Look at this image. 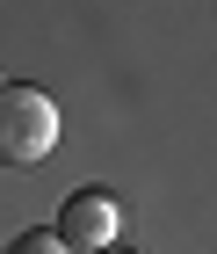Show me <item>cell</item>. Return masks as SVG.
<instances>
[{"label":"cell","instance_id":"1","mask_svg":"<svg viewBox=\"0 0 217 254\" xmlns=\"http://www.w3.org/2000/svg\"><path fill=\"white\" fill-rule=\"evenodd\" d=\"M58 145V102L29 80H0V167H37Z\"/></svg>","mask_w":217,"mask_h":254},{"label":"cell","instance_id":"2","mask_svg":"<svg viewBox=\"0 0 217 254\" xmlns=\"http://www.w3.org/2000/svg\"><path fill=\"white\" fill-rule=\"evenodd\" d=\"M109 233H116V203H109L101 189L65 196V203H58V225H51V240H58L65 254H94V247H109Z\"/></svg>","mask_w":217,"mask_h":254},{"label":"cell","instance_id":"3","mask_svg":"<svg viewBox=\"0 0 217 254\" xmlns=\"http://www.w3.org/2000/svg\"><path fill=\"white\" fill-rule=\"evenodd\" d=\"M0 254H65V247H58L51 233H37V225H29V233H15V240H7Z\"/></svg>","mask_w":217,"mask_h":254},{"label":"cell","instance_id":"4","mask_svg":"<svg viewBox=\"0 0 217 254\" xmlns=\"http://www.w3.org/2000/svg\"><path fill=\"white\" fill-rule=\"evenodd\" d=\"M94 254H123V247H94Z\"/></svg>","mask_w":217,"mask_h":254}]
</instances>
